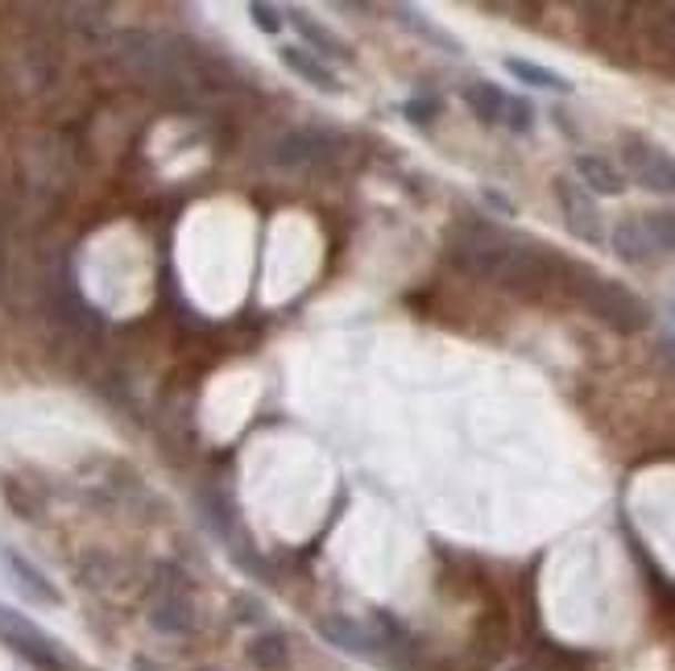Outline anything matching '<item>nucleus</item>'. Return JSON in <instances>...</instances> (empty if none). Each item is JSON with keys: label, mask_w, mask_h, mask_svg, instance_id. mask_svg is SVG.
Here are the masks:
<instances>
[{"label": "nucleus", "mask_w": 675, "mask_h": 671, "mask_svg": "<svg viewBox=\"0 0 675 671\" xmlns=\"http://www.w3.org/2000/svg\"><path fill=\"white\" fill-rule=\"evenodd\" d=\"M567 278H572V295H576V303H581L593 319H601L605 328L622 332V336H634V332L651 328V307H646L630 286H622V282H613V278H601V274L581 270V266L567 270Z\"/></svg>", "instance_id": "obj_1"}, {"label": "nucleus", "mask_w": 675, "mask_h": 671, "mask_svg": "<svg viewBox=\"0 0 675 671\" xmlns=\"http://www.w3.org/2000/svg\"><path fill=\"white\" fill-rule=\"evenodd\" d=\"M345 138L336 133H324V129H295L278 138L274 145V162L286 166V171H328L345 157Z\"/></svg>", "instance_id": "obj_2"}, {"label": "nucleus", "mask_w": 675, "mask_h": 671, "mask_svg": "<svg viewBox=\"0 0 675 671\" xmlns=\"http://www.w3.org/2000/svg\"><path fill=\"white\" fill-rule=\"evenodd\" d=\"M319 634H324L331 647L348 651V655H386V651H390V639H402V630L393 622L374 630V626L357 622V618H348V613H328V618H319Z\"/></svg>", "instance_id": "obj_3"}, {"label": "nucleus", "mask_w": 675, "mask_h": 671, "mask_svg": "<svg viewBox=\"0 0 675 671\" xmlns=\"http://www.w3.org/2000/svg\"><path fill=\"white\" fill-rule=\"evenodd\" d=\"M626 171L638 187L655 191V195H672L675 191V157L646 138H626Z\"/></svg>", "instance_id": "obj_4"}, {"label": "nucleus", "mask_w": 675, "mask_h": 671, "mask_svg": "<svg viewBox=\"0 0 675 671\" xmlns=\"http://www.w3.org/2000/svg\"><path fill=\"white\" fill-rule=\"evenodd\" d=\"M555 200H560V207H564L567 233L576 236V241H584V245H597L601 236H605L597 200H593L576 179H567V174L555 179Z\"/></svg>", "instance_id": "obj_5"}, {"label": "nucleus", "mask_w": 675, "mask_h": 671, "mask_svg": "<svg viewBox=\"0 0 675 671\" xmlns=\"http://www.w3.org/2000/svg\"><path fill=\"white\" fill-rule=\"evenodd\" d=\"M278 59H283L286 71H295L303 83H311V88H319V92H328V95L345 92V88H340V75H336L319 54H311L307 47H283L278 50Z\"/></svg>", "instance_id": "obj_6"}, {"label": "nucleus", "mask_w": 675, "mask_h": 671, "mask_svg": "<svg viewBox=\"0 0 675 671\" xmlns=\"http://www.w3.org/2000/svg\"><path fill=\"white\" fill-rule=\"evenodd\" d=\"M613 250H617V257L630 262V266H646V262L659 253V245H655V236H651L643 216H626L613 228Z\"/></svg>", "instance_id": "obj_7"}, {"label": "nucleus", "mask_w": 675, "mask_h": 671, "mask_svg": "<svg viewBox=\"0 0 675 671\" xmlns=\"http://www.w3.org/2000/svg\"><path fill=\"white\" fill-rule=\"evenodd\" d=\"M576 183H581L589 195H622V191H626V174L617 171L610 157L581 154L576 157Z\"/></svg>", "instance_id": "obj_8"}, {"label": "nucleus", "mask_w": 675, "mask_h": 671, "mask_svg": "<svg viewBox=\"0 0 675 671\" xmlns=\"http://www.w3.org/2000/svg\"><path fill=\"white\" fill-rule=\"evenodd\" d=\"M150 622H154L162 634H183V630L195 626V609H191V601L183 593H162L154 606H150Z\"/></svg>", "instance_id": "obj_9"}, {"label": "nucleus", "mask_w": 675, "mask_h": 671, "mask_svg": "<svg viewBox=\"0 0 675 671\" xmlns=\"http://www.w3.org/2000/svg\"><path fill=\"white\" fill-rule=\"evenodd\" d=\"M464 104L472 109V116L481 121V125H502V112H505V92L498 83H489V79H477L464 88Z\"/></svg>", "instance_id": "obj_10"}, {"label": "nucleus", "mask_w": 675, "mask_h": 671, "mask_svg": "<svg viewBox=\"0 0 675 671\" xmlns=\"http://www.w3.org/2000/svg\"><path fill=\"white\" fill-rule=\"evenodd\" d=\"M286 21H290V26H295V30L303 33V42H307V47L311 50H319V54H328V59H352V50L345 47V42H340V38H336V33H328L324 30V26H315L311 17L303 13V9H286Z\"/></svg>", "instance_id": "obj_11"}, {"label": "nucleus", "mask_w": 675, "mask_h": 671, "mask_svg": "<svg viewBox=\"0 0 675 671\" xmlns=\"http://www.w3.org/2000/svg\"><path fill=\"white\" fill-rule=\"evenodd\" d=\"M390 13L407 26L410 33H419L423 42H431V47H440V50H448V54H460V42H456L452 33L448 30H440L431 17H423L419 9H410V4H390Z\"/></svg>", "instance_id": "obj_12"}, {"label": "nucleus", "mask_w": 675, "mask_h": 671, "mask_svg": "<svg viewBox=\"0 0 675 671\" xmlns=\"http://www.w3.org/2000/svg\"><path fill=\"white\" fill-rule=\"evenodd\" d=\"M505 71L519 79L522 88H543V92H572V79H564L551 67H539L531 59H505Z\"/></svg>", "instance_id": "obj_13"}, {"label": "nucleus", "mask_w": 675, "mask_h": 671, "mask_svg": "<svg viewBox=\"0 0 675 671\" xmlns=\"http://www.w3.org/2000/svg\"><path fill=\"white\" fill-rule=\"evenodd\" d=\"M286 655H290V647H286L283 634H257V639H253V647H249L253 668H262V671L283 668Z\"/></svg>", "instance_id": "obj_14"}, {"label": "nucleus", "mask_w": 675, "mask_h": 671, "mask_svg": "<svg viewBox=\"0 0 675 671\" xmlns=\"http://www.w3.org/2000/svg\"><path fill=\"white\" fill-rule=\"evenodd\" d=\"M9 568H13V577L21 580V584H25V593H30L33 601H47V606H54V601H59V593H54V589H50L47 580L38 577V572H33V568H30L25 560L9 556Z\"/></svg>", "instance_id": "obj_15"}, {"label": "nucleus", "mask_w": 675, "mask_h": 671, "mask_svg": "<svg viewBox=\"0 0 675 671\" xmlns=\"http://www.w3.org/2000/svg\"><path fill=\"white\" fill-rule=\"evenodd\" d=\"M502 125L510 129V133H531V129H534V109H531V100H522V95H505Z\"/></svg>", "instance_id": "obj_16"}, {"label": "nucleus", "mask_w": 675, "mask_h": 671, "mask_svg": "<svg viewBox=\"0 0 675 671\" xmlns=\"http://www.w3.org/2000/svg\"><path fill=\"white\" fill-rule=\"evenodd\" d=\"M402 112H407V121H415V125H431V121L443 112V104H440V95H415V100L402 104Z\"/></svg>", "instance_id": "obj_17"}, {"label": "nucleus", "mask_w": 675, "mask_h": 671, "mask_svg": "<svg viewBox=\"0 0 675 671\" xmlns=\"http://www.w3.org/2000/svg\"><path fill=\"white\" fill-rule=\"evenodd\" d=\"M651 236H655V245L659 250H675V216L672 212H655V216H643Z\"/></svg>", "instance_id": "obj_18"}, {"label": "nucleus", "mask_w": 675, "mask_h": 671, "mask_svg": "<svg viewBox=\"0 0 675 671\" xmlns=\"http://www.w3.org/2000/svg\"><path fill=\"white\" fill-rule=\"evenodd\" d=\"M249 17H253V26H257V30L262 33H278L283 30V9H274V4H262V0H253L249 4Z\"/></svg>", "instance_id": "obj_19"}, {"label": "nucleus", "mask_w": 675, "mask_h": 671, "mask_svg": "<svg viewBox=\"0 0 675 671\" xmlns=\"http://www.w3.org/2000/svg\"><path fill=\"white\" fill-rule=\"evenodd\" d=\"M236 613H241V622H262V618H266V606L253 601V597H241V601H236Z\"/></svg>", "instance_id": "obj_20"}, {"label": "nucleus", "mask_w": 675, "mask_h": 671, "mask_svg": "<svg viewBox=\"0 0 675 671\" xmlns=\"http://www.w3.org/2000/svg\"><path fill=\"white\" fill-rule=\"evenodd\" d=\"M663 17H667L663 26H667V33H672V42H675V4H667V9H663Z\"/></svg>", "instance_id": "obj_21"}, {"label": "nucleus", "mask_w": 675, "mask_h": 671, "mask_svg": "<svg viewBox=\"0 0 675 671\" xmlns=\"http://www.w3.org/2000/svg\"><path fill=\"white\" fill-rule=\"evenodd\" d=\"M510 671H539V668H531V663H522V668H510Z\"/></svg>", "instance_id": "obj_22"}, {"label": "nucleus", "mask_w": 675, "mask_h": 671, "mask_svg": "<svg viewBox=\"0 0 675 671\" xmlns=\"http://www.w3.org/2000/svg\"><path fill=\"white\" fill-rule=\"evenodd\" d=\"M667 348H672V357H675V340H672V344H667Z\"/></svg>", "instance_id": "obj_23"}]
</instances>
